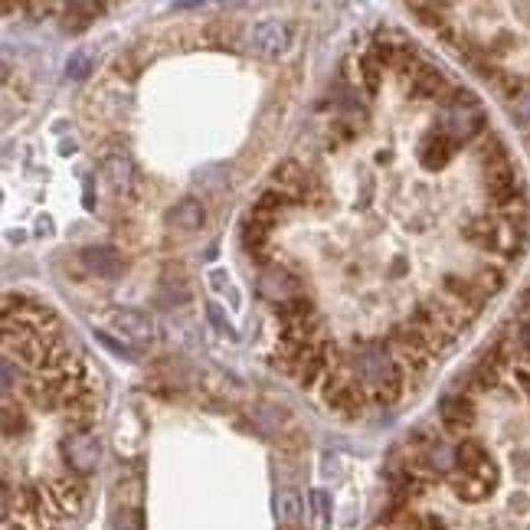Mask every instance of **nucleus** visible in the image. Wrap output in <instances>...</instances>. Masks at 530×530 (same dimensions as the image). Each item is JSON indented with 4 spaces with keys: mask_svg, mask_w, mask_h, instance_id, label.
Segmentation results:
<instances>
[{
    "mask_svg": "<svg viewBox=\"0 0 530 530\" xmlns=\"http://www.w3.org/2000/svg\"><path fill=\"white\" fill-rule=\"evenodd\" d=\"M357 380L367 390H377V386H386V383L406 380V370L396 363V357L383 344H370V347H363L357 353Z\"/></svg>",
    "mask_w": 530,
    "mask_h": 530,
    "instance_id": "nucleus-1",
    "label": "nucleus"
},
{
    "mask_svg": "<svg viewBox=\"0 0 530 530\" xmlns=\"http://www.w3.org/2000/svg\"><path fill=\"white\" fill-rule=\"evenodd\" d=\"M455 461H459V475H468V478H478L484 481L488 488H498L501 481V471L494 465V459L488 455V449L481 445L478 439H461L455 445Z\"/></svg>",
    "mask_w": 530,
    "mask_h": 530,
    "instance_id": "nucleus-2",
    "label": "nucleus"
},
{
    "mask_svg": "<svg viewBox=\"0 0 530 530\" xmlns=\"http://www.w3.org/2000/svg\"><path fill=\"white\" fill-rule=\"evenodd\" d=\"M43 484H46L49 504H53V510H56L62 520L76 518L88 498V484H86V478H79V475H56V478L43 481Z\"/></svg>",
    "mask_w": 530,
    "mask_h": 530,
    "instance_id": "nucleus-3",
    "label": "nucleus"
},
{
    "mask_svg": "<svg viewBox=\"0 0 530 530\" xmlns=\"http://www.w3.org/2000/svg\"><path fill=\"white\" fill-rule=\"evenodd\" d=\"M439 422H442V429L449 432V435L468 439V432L475 429V422H478V410H475V400H471L465 390L442 396V402H439Z\"/></svg>",
    "mask_w": 530,
    "mask_h": 530,
    "instance_id": "nucleus-4",
    "label": "nucleus"
},
{
    "mask_svg": "<svg viewBox=\"0 0 530 530\" xmlns=\"http://www.w3.org/2000/svg\"><path fill=\"white\" fill-rule=\"evenodd\" d=\"M62 459L69 461V471L79 475V478H86L88 471L98 468V459H102V445H98V435L95 432H82V435H66L62 445Z\"/></svg>",
    "mask_w": 530,
    "mask_h": 530,
    "instance_id": "nucleus-5",
    "label": "nucleus"
},
{
    "mask_svg": "<svg viewBox=\"0 0 530 530\" xmlns=\"http://www.w3.org/2000/svg\"><path fill=\"white\" fill-rule=\"evenodd\" d=\"M481 186H484L491 206H504V203H510L514 196H524V180H520L518 164H504V167H494V170H484V174H481Z\"/></svg>",
    "mask_w": 530,
    "mask_h": 530,
    "instance_id": "nucleus-6",
    "label": "nucleus"
},
{
    "mask_svg": "<svg viewBox=\"0 0 530 530\" xmlns=\"http://www.w3.org/2000/svg\"><path fill=\"white\" fill-rule=\"evenodd\" d=\"M449 92H451V86H449V79H445V72L422 59L419 69H416L410 79V98H416V102H439L442 105V98L449 95Z\"/></svg>",
    "mask_w": 530,
    "mask_h": 530,
    "instance_id": "nucleus-7",
    "label": "nucleus"
},
{
    "mask_svg": "<svg viewBox=\"0 0 530 530\" xmlns=\"http://www.w3.org/2000/svg\"><path fill=\"white\" fill-rule=\"evenodd\" d=\"M442 292L445 298L461 308H468L471 314H481V308L488 304V298L481 294V288L471 282V275H459V272H445L442 275Z\"/></svg>",
    "mask_w": 530,
    "mask_h": 530,
    "instance_id": "nucleus-8",
    "label": "nucleus"
},
{
    "mask_svg": "<svg viewBox=\"0 0 530 530\" xmlns=\"http://www.w3.org/2000/svg\"><path fill=\"white\" fill-rule=\"evenodd\" d=\"M288 210H294L292 196H285L282 190H275V186H265L262 194L255 196L253 210H249V219H255V223H265L269 229H272L282 216H288Z\"/></svg>",
    "mask_w": 530,
    "mask_h": 530,
    "instance_id": "nucleus-9",
    "label": "nucleus"
},
{
    "mask_svg": "<svg viewBox=\"0 0 530 530\" xmlns=\"http://www.w3.org/2000/svg\"><path fill=\"white\" fill-rule=\"evenodd\" d=\"M459 141H451L449 135H445V131H442V128H432L429 135L422 137V147H419V161L426 167H429V170H442V167L449 164L451 157L459 154Z\"/></svg>",
    "mask_w": 530,
    "mask_h": 530,
    "instance_id": "nucleus-10",
    "label": "nucleus"
},
{
    "mask_svg": "<svg viewBox=\"0 0 530 530\" xmlns=\"http://www.w3.org/2000/svg\"><path fill=\"white\" fill-rule=\"evenodd\" d=\"M108 321H112V327L118 334H125L128 341L135 344H147L154 337V321L145 311H135V308H115L108 314Z\"/></svg>",
    "mask_w": 530,
    "mask_h": 530,
    "instance_id": "nucleus-11",
    "label": "nucleus"
},
{
    "mask_svg": "<svg viewBox=\"0 0 530 530\" xmlns=\"http://www.w3.org/2000/svg\"><path fill=\"white\" fill-rule=\"evenodd\" d=\"M288 43H292V29L282 20H259L253 27V46L262 56H278V53H285Z\"/></svg>",
    "mask_w": 530,
    "mask_h": 530,
    "instance_id": "nucleus-12",
    "label": "nucleus"
},
{
    "mask_svg": "<svg viewBox=\"0 0 530 530\" xmlns=\"http://www.w3.org/2000/svg\"><path fill=\"white\" fill-rule=\"evenodd\" d=\"M272 314L278 318L282 324H308V321H321V314H318V304H314L311 294H292V298H285V302H275L272 304Z\"/></svg>",
    "mask_w": 530,
    "mask_h": 530,
    "instance_id": "nucleus-13",
    "label": "nucleus"
},
{
    "mask_svg": "<svg viewBox=\"0 0 530 530\" xmlns=\"http://www.w3.org/2000/svg\"><path fill=\"white\" fill-rule=\"evenodd\" d=\"M501 386H504V370H498V367H494V363H488L484 357H481V360L471 367L468 377H465V393H468L471 400H475V396L498 393Z\"/></svg>",
    "mask_w": 530,
    "mask_h": 530,
    "instance_id": "nucleus-14",
    "label": "nucleus"
},
{
    "mask_svg": "<svg viewBox=\"0 0 530 530\" xmlns=\"http://www.w3.org/2000/svg\"><path fill=\"white\" fill-rule=\"evenodd\" d=\"M269 226L265 223H255V219H249L245 216L243 223V245L245 253H249V259H253L255 265H269L272 262V243H269Z\"/></svg>",
    "mask_w": 530,
    "mask_h": 530,
    "instance_id": "nucleus-15",
    "label": "nucleus"
},
{
    "mask_svg": "<svg viewBox=\"0 0 530 530\" xmlns=\"http://www.w3.org/2000/svg\"><path fill=\"white\" fill-rule=\"evenodd\" d=\"M95 419H98V410H95V402L92 400L66 402V406H62V416H59V422H62V429H66L69 435L92 432L95 429Z\"/></svg>",
    "mask_w": 530,
    "mask_h": 530,
    "instance_id": "nucleus-16",
    "label": "nucleus"
},
{
    "mask_svg": "<svg viewBox=\"0 0 530 530\" xmlns=\"http://www.w3.org/2000/svg\"><path fill=\"white\" fill-rule=\"evenodd\" d=\"M475 161H478L481 174L484 170H494V167H504V164H514V157H510L508 145H504V137H498L494 131L475 141Z\"/></svg>",
    "mask_w": 530,
    "mask_h": 530,
    "instance_id": "nucleus-17",
    "label": "nucleus"
},
{
    "mask_svg": "<svg viewBox=\"0 0 530 530\" xmlns=\"http://www.w3.org/2000/svg\"><path fill=\"white\" fill-rule=\"evenodd\" d=\"M206 219V210L200 200H194V196H186V200H180V203L167 213V223L177 226V229H186V233H194V229H200Z\"/></svg>",
    "mask_w": 530,
    "mask_h": 530,
    "instance_id": "nucleus-18",
    "label": "nucleus"
},
{
    "mask_svg": "<svg viewBox=\"0 0 530 530\" xmlns=\"http://www.w3.org/2000/svg\"><path fill=\"white\" fill-rule=\"evenodd\" d=\"M82 259H86L88 272L98 275V278H118L121 269H125V262H121V255L115 249H88Z\"/></svg>",
    "mask_w": 530,
    "mask_h": 530,
    "instance_id": "nucleus-19",
    "label": "nucleus"
},
{
    "mask_svg": "<svg viewBox=\"0 0 530 530\" xmlns=\"http://www.w3.org/2000/svg\"><path fill=\"white\" fill-rule=\"evenodd\" d=\"M471 282L478 285L484 298H494V294L504 292V285H508V269L498 262H481L478 269H475V275H471Z\"/></svg>",
    "mask_w": 530,
    "mask_h": 530,
    "instance_id": "nucleus-20",
    "label": "nucleus"
},
{
    "mask_svg": "<svg viewBox=\"0 0 530 530\" xmlns=\"http://www.w3.org/2000/svg\"><path fill=\"white\" fill-rule=\"evenodd\" d=\"M451 491H455V498L459 501H465V504H481V501H488L491 494H494V488H488L484 481H478V478H468V475H451Z\"/></svg>",
    "mask_w": 530,
    "mask_h": 530,
    "instance_id": "nucleus-21",
    "label": "nucleus"
},
{
    "mask_svg": "<svg viewBox=\"0 0 530 530\" xmlns=\"http://www.w3.org/2000/svg\"><path fill=\"white\" fill-rule=\"evenodd\" d=\"M62 13H66L62 29H66V33H82L92 20H98V13H105V7H102V4H66Z\"/></svg>",
    "mask_w": 530,
    "mask_h": 530,
    "instance_id": "nucleus-22",
    "label": "nucleus"
},
{
    "mask_svg": "<svg viewBox=\"0 0 530 530\" xmlns=\"http://www.w3.org/2000/svg\"><path fill=\"white\" fill-rule=\"evenodd\" d=\"M262 294L269 298L272 294V288H278V302H285V298H292V294H302V285H298V278H294L292 272H285V269H278V272H265L262 278Z\"/></svg>",
    "mask_w": 530,
    "mask_h": 530,
    "instance_id": "nucleus-23",
    "label": "nucleus"
},
{
    "mask_svg": "<svg viewBox=\"0 0 530 530\" xmlns=\"http://www.w3.org/2000/svg\"><path fill=\"white\" fill-rule=\"evenodd\" d=\"M451 10H455L451 4H416V0L410 4V13H416V17H419L429 29H435V33L451 23V20L445 17V13H451Z\"/></svg>",
    "mask_w": 530,
    "mask_h": 530,
    "instance_id": "nucleus-24",
    "label": "nucleus"
},
{
    "mask_svg": "<svg viewBox=\"0 0 530 530\" xmlns=\"http://www.w3.org/2000/svg\"><path fill=\"white\" fill-rule=\"evenodd\" d=\"M491 86H494V92H498L501 98H508V102H518V98H524V92H527L524 76L510 72V69H498L494 79H491Z\"/></svg>",
    "mask_w": 530,
    "mask_h": 530,
    "instance_id": "nucleus-25",
    "label": "nucleus"
},
{
    "mask_svg": "<svg viewBox=\"0 0 530 530\" xmlns=\"http://www.w3.org/2000/svg\"><path fill=\"white\" fill-rule=\"evenodd\" d=\"M102 170H105L108 184L115 186V194H131V164H128V157L121 154L108 157L105 164H102Z\"/></svg>",
    "mask_w": 530,
    "mask_h": 530,
    "instance_id": "nucleus-26",
    "label": "nucleus"
},
{
    "mask_svg": "<svg viewBox=\"0 0 530 530\" xmlns=\"http://www.w3.org/2000/svg\"><path fill=\"white\" fill-rule=\"evenodd\" d=\"M0 416H4V435H7V439H13V435H23V432H27V416H23V406H20V402H13V396H4V410H0Z\"/></svg>",
    "mask_w": 530,
    "mask_h": 530,
    "instance_id": "nucleus-27",
    "label": "nucleus"
},
{
    "mask_svg": "<svg viewBox=\"0 0 530 530\" xmlns=\"http://www.w3.org/2000/svg\"><path fill=\"white\" fill-rule=\"evenodd\" d=\"M402 393H406V380L377 386V390H370V406H377V410H390V406H396V402L402 400Z\"/></svg>",
    "mask_w": 530,
    "mask_h": 530,
    "instance_id": "nucleus-28",
    "label": "nucleus"
},
{
    "mask_svg": "<svg viewBox=\"0 0 530 530\" xmlns=\"http://www.w3.org/2000/svg\"><path fill=\"white\" fill-rule=\"evenodd\" d=\"M360 79H363V88H367V95L370 98L383 88V66L370 56V53H363V59H360Z\"/></svg>",
    "mask_w": 530,
    "mask_h": 530,
    "instance_id": "nucleus-29",
    "label": "nucleus"
},
{
    "mask_svg": "<svg viewBox=\"0 0 530 530\" xmlns=\"http://www.w3.org/2000/svg\"><path fill=\"white\" fill-rule=\"evenodd\" d=\"M278 520H282V527H298V520H302V501L294 491H282L278 494Z\"/></svg>",
    "mask_w": 530,
    "mask_h": 530,
    "instance_id": "nucleus-30",
    "label": "nucleus"
},
{
    "mask_svg": "<svg viewBox=\"0 0 530 530\" xmlns=\"http://www.w3.org/2000/svg\"><path fill=\"white\" fill-rule=\"evenodd\" d=\"M206 39H213L216 46H233L236 43V27L233 23H226V20H216L206 27Z\"/></svg>",
    "mask_w": 530,
    "mask_h": 530,
    "instance_id": "nucleus-31",
    "label": "nucleus"
},
{
    "mask_svg": "<svg viewBox=\"0 0 530 530\" xmlns=\"http://www.w3.org/2000/svg\"><path fill=\"white\" fill-rule=\"evenodd\" d=\"M141 56H137V49H128V53H121V56L115 59V72L125 79H137V72H141Z\"/></svg>",
    "mask_w": 530,
    "mask_h": 530,
    "instance_id": "nucleus-32",
    "label": "nucleus"
},
{
    "mask_svg": "<svg viewBox=\"0 0 530 530\" xmlns=\"http://www.w3.org/2000/svg\"><path fill=\"white\" fill-rule=\"evenodd\" d=\"M115 530H141V514L137 510H118L115 518Z\"/></svg>",
    "mask_w": 530,
    "mask_h": 530,
    "instance_id": "nucleus-33",
    "label": "nucleus"
},
{
    "mask_svg": "<svg viewBox=\"0 0 530 530\" xmlns=\"http://www.w3.org/2000/svg\"><path fill=\"white\" fill-rule=\"evenodd\" d=\"M72 79H86L88 76V56L86 53H76V56L69 59V69H66Z\"/></svg>",
    "mask_w": 530,
    "mask_h": 530,
    "instance_id": "nucleus-34",
    "label": "nucleus"
},
{
    "mask_svg": "<svg viewBox=\"0 0 530 530\" xmlns=\"http://www.w3.org/2000/svg\"><path fill=\"white\" fill-rule=\"evenodd\" d=\"M422 530H449V520L442 514H432V510H422Z\"/></svg>",
    "mask_w": 530,
    "mask_h": 530,
    "instance_id": "nucleus-35",
    "label": "nucleus"
},
{
    "mask_svg": "<svg viewBox=\"0 0 530 530\" xmlns=\"http://www.w3.org/2000/svg\"><path fill=\"white\" fill-rule=\"evenodd\" d=\"M514 380H518V393H524V396L530 400V370L514 367Z\"/></svg>",
    "mask_w": 530,
    "mask_h": 530,
    "instance_id": "nucleus-36",
    "label": "nucleus"
},
{
    "mask_svg": "<svg viewBox=\"0 0 530 530\" xmlns=\"http://www.w3.org/2000/svg\"><path fill=\"white\" fill-rule=\"evenodd\" d=\"M314 504H318V514H321V524L327 527L331 524V514H327V494L324 491H314Z\"/></svg>",
    "mask_w": 530,
    "mask_h": 530,
    "instance_id": "nucleus-37",
    "label": "nucleus"
},
{
    "mask_svg": "<svg viewBox=\"0 0 530 530\" xmlns=\"http://www.w3.org/2000/svg\"><path fill=\"white\" fill-rule=\"evenodd\" d=\"M206 311H210V321H213L216 327H219V334H229V337H233V327H229V324L223 321V314H219V308H216V304H210Z\"/></svg>",
    "mask_w": 530,
    "mask_h": 530,
    "instance_id": "nucleus-38",
    "label": "nucleus"
},
{
    "mask_svg": "<svg viewBox=\"0 0 530 530\" xmlns=\"http://www.w3.org/2000/svg\"><path fill=\"white\" fill-rule=\"evenodd\" d=\"M4 530H37L27 518H4Z\"/></svg>",
    "mask_w": 530,
    "mask_h": 530,
    "instance_id": "nucleus-39",
    "label": "nucleus"
},
{
    "mask_svg": "<svg viewBox=\"0 0 530 530\" xmlns=\"http://www.w3.org/2000/svg\"><path fill=\"white\" fill-rule=\"evenodd\" d=\"M373 161H377V164H393V151H377Z\"/></svg>",
    "mask_w": 530,
    "mask_h": 530,
    "instance_id": "nucleus-40",
    "label": "nucleus"
},
{
    "mask_svg": "<svg viewBox=\"0 0 530 530\" xmlns=\"http://www.w3.org/2000/svg\"><path fill=\"white\" fill-rule=\"evenodd\" d=\"M390 269H393V275H400L402 269H406V262H402V259H393V262H390Z\"/></svg>",
    "mask_w": 530,
    "mask_h": 530,
    "instance_id": "nucleus-41",
    "label": "nucleus"
},
{
    "mask_svg": "<svg viewBox=\"0 0 530 530\" xmlns=\"http://www.w3.org/2000/svg\"><path fill=\"white\" fill-rule=\"evenodd\" d=\"M527 530H530V527H527Z\"/></svg>",
    "mask_w": 530,
    "mask_h": 530,
    "instance_id": "nucleus-42",
    "label": "nucleus"
}]
</instances>
